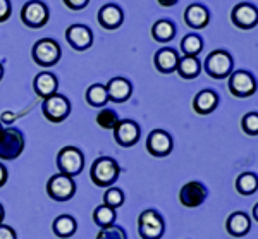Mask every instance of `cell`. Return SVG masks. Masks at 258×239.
<instances>
[{
	"label": "cell",
	"instance_id": "22",
	"mask_svg": "<svg viewBox=\"0 0 258 239\" xmlns=\"http://www.w3.org/2000/svg\"><path fill=\"white\" fill-rule=\"evenodd\" d=\"M153 62H155L157 71H160L162 74H170L177 69L179 55L172 48H160L153 57Z\"/></svg>",
	"mask_w": 258,
	"mask_h": 239
},
{
	"label": "cell",
	"instance_id": "23",
	"mask_svg": "<svg viewBox=\"0 0 258 239\" xmlns=\"http://www.w3.org/2000/svg\"><path fill=\"white\" fill-rule=\"evenodd\" d=\"M176 71L182 79H195L200 74V71H202V64H200L198 57L182 55L179 57Z\"/></svg>",
	"mask_w": 258,
	"mask_h": 239
},
{
	"label": "cell",
	"instance_id": "18",
	"mask_svg": "<svg viewBox=\"0 0 258 239\" xmlns=\"http://www.w3.org/2000/svg\"><path fill=\"white\" fill-rule=\"evenodd\" d=\"M33 88H35V93L40 96V98H48V96L57 93V88H59V81H57L55 74L52 73H43L36 74L35 81H33Z\"/></svg>",
	"mask_w": 258,
	"mask_h": 239
},
{
	"label": "cell",
	"instance_id": "31",
	"mask_svg": "<svg viewBox=\"0 0 258 239\" xmlns=\"http://www.w3.org/2000/svg\"><path fill=\"white\" fill-rule=\"evenodd\" d=\"M119 123V117L115 114V110L112 108H103L97 115V124L103 129H114Z\"/></svg>",
	"mask_w": 258,
	"mask_h": 239
},
{
	"label": "cell",
	"instance_id": "38",
	"mask_svg": "<svg viewBox=\"0 0 258 239\" xmlns=\"http://www.w3.org/2000/svg\"><path fill=\"white\" fill-rule=\"evenodd\" d=\"M157 2H159L162 7H172V6H176L179 0H157Z\"/></svg>",
	"mask_w": 258,
	"mask_h": 239
},
{
	"label": "cell",
	"instance_id": "10",
	"mask_svg": "<svg viewBox=\"0 0 258 239\" xmlns=\"http://www.w3.org/2000/svg\"><path fill=\"white\" fill-rule=\"evenodd\" d=\"M47 193L50 198L55 201H68L76 195V183L73 177L59 172L48 179Z\"/></svg>",
	"mask_w": 258,
	"mask_h": 239
},
{
	"label": "cell",
	"instance_id": "25",
	"mask_svg": "<svg viewBox=\"0 0 258 239\" xmlns=\"http://www.w3.org/2000/svg\"><path fill=\"white\" fill-rule=\"evenodd\" d=\"M53 234L57 237H71L76 234V229H78V224L76 220L73 219L71 215H59L55 220H53Z\"/></svg>",
	"mask_w": 258,
	"mask_h": 239
},
{
	"label": "cell",
	"instance_id": "28",
	"mask_svg": "<svg viewBox=\"0 0 258 239\" xmlns=\"http://www.w3.org/2000/svg\"><path fill=\"white\" fill-rule=\"evenodd\" d=\"M86 102L91 107H103L109 102V95H107V88L103 85H91L86 90Z\"/></svg>",
	"mask_w": 258,
	"mask_h": 239
},
{
	"label": "cell",
	"instance_id": "37",
	"mask_svg": "<svg viewBox=\"0 0 258 239\" xmlns=\"http://www.w3.org/2000/svg\"><path fill=\"white\" fill-rule=\"evenodd\" d=\"M6 183H7V169L4 163H0V188H2Z\"/></svg>",
	"mask_w": 258,
	"mask_h": 239
},
{
	"label": "cell",
	"instance_id": "33",
	"mask_svg": "<svg viewBox=\"0 0 258 239\" xmlns=\"http://www.w3.org/2000/svg\"><path fill=\"white\" fill-rule=\"evenodd\" d=\"M97 239H127V234L120 225L112 224L109 227H103L100 229Z\"/></svg>",
	"mask_w": 258,
	"mask_h": 239
},
{
	"label": "cell",
	"instance_id": "12",
	"mask_svg": "<svg viewBox=\"0 0 258 239\" xmlns=\"http://www.w3.org/2000/svg\"><path fill=\"white\" fill-rule=\"evenodd\" d=\"M231 21L239 29H253L258 24V9L248 2H241L232 7Z\"/></svg>",
	"mask_w": 258,
	"mask_h": 239
},
{
	"label": "cell",
	"instance_id": "14",
	"mask_svg": "<svg viewBox=\"0 0 258 239\" xmlns=\"http://www.w3.org/2000/svg\"><path fill=\"white\" fill-rule=\"evenodd\" d=\"M140 134H141V129L138 123H135V121H131V119L119 121L117 126L114 128L115 141H117L120 146H124V148H129V146H135L138 143Z\"/></svg>",
	"mask_w": 258,
	"mask_h": 239
},
{
	"label": "cell",
	"instance_id": "6",
	"mask_svg": "<svg viewBox=\"0 0 258 239\" xmlns=\"http://www.w3.org/2000/svg\"><path fill=\"white\" fill-rule=\"evenodd\" d=\"M33 61L41 67H50L55 66L62 57L60 45L52 38H43L38 40L33 47Z\"/></svg>",
	"mask_w": 258,
	"mask_h": 239
},
{
	"label": "cell",
	"instance_id": "1",
	"mask_svg": "<svg viewBox=\"0 0 258 239\" xmlns=\"http://www.w3.org/2000/svg\"><path fill=\"white\" fill-rule=\"evenodd\" d=\"M120 167L119 163L110 157H100L93 162L90 170L91 181L98 188H109L119 179Z\"/></svg>",
	"mask_w": 258,
	"mask_h": 239
},
{
	"label": "cell",
	"instance_id": "4",
	"mask_svg": "<svg viewBox=\"0 0 258 239\" xmlns=\"http://www.w3.org/2000/svg\"><path fill=\"white\" fill-rule=\"evenodd\" d=\"M24 150L23 133L16 128H6L0 133V158L16 160Z\"/></svg>",
	"mask_w": 258,
	"mask_h": 239
},
{
	"label": "cell",
	"instance_id": "2",
	"mask_svg": "<svg viewBox=\"0 0 258 239\" xmlns=\"http://www.w3.org/2000/svg\"><path fill=\"white\" fill-rule=\"evenodd\" d=\"M232 69H234V61H232L231 53L226 52V50H214L205 58V71L214 79L229 78L232 74Z\"/></svg>",
	"mask_w": 258,
	"mask_h": 239
},
{
	"label": "cell",
	"instance_id": "40",
	"mask_svg": "<svg viewBox=\"0 0 258 239\" xmlns=\"http://www.w3.org/2000/svg\"><path fill=\"white\" fill-rule=\"evenodd\" d=\"M4 217H6V212H4V207H2V205H0V224H2Z\"/></svg>",
	"mask_w": 258,
	"mask_h": 239
},
{
	"label": "cell",
	"instance_id": "34",
	"mask_svg": "<svg viewBox=\"0 0 258 239\" xmlns=\"http://www.w3.org/2000/svg\"><path fill=\"white\" fill-rule=\"evenodd\" d=\"M66 7L71 11H81L90 4V0H64Z\"/></svg>",
	"mask_w": 258,
	"mask_h": 239
},
{
	"label": "cell",
	"instance_id": "30",
	"mask_svg": "<svg viewBox=\"0 0 258 239\" xmlns=\"http://www.w3.org/2000/svg\"><path fill=\"white\" fill-rule=\"evenodd\" d=\"M124 200H126V196H124L122 190H119V188H109V190L105 191V195H103V205L114 208V210L122 207Z\"/></svg>",
	"mask_w": 258,
	"mask_h": 239
},
{
	"label": "cell",
	"instance_id": "3",
	"mask_svg": "<svg viewBox=\"0 0 258 239\" xmlns=\"http://www.w3.org/2000/svg\"><path fill=\"white\" fill-rule=\"evenodd\" d=\"M138 232L141 239H160L165 232V222L157 210L141 212L138 217Z\"/></svg>",
	"mask_w": 258,
	"mask_h": 239
},
{
	"label": "cell",
	"instance_id": "41",
	"mask_svg": "<svg viewBox=\"0 0 258 239\" xmlns=\"http://www.w3.org/2000/svg\"><path fill=\"white\" fill-rule=\"evenodd\" d=\"M2 76H4V66L0 64V79H2Z\"/></svg>",
	"mask_w": 258,
	"mask_h": 239
},
{
	"label": "cell",
	"instance_id": "36",
	"mask_svg": "<svg viewBox=\"0 0 258 239\" xmlns=\"http://www.w3.org/2000/svg\"><path fill=\"white\" fill-rule=\"evenodd\" d=\"M0 239H18V234L11 225L0 224Z\"/></svg>",
	"mask_w": 258,
	"mask_h": 239
},
{
	"label": "cell",
	"instance_id": "32",
	"mask_svg": "<svg viewBox=\"0 0 258 239\" xmlns=\"http://www.w3.org/2000/svg\"><path fill=\"white\" fill-rule=\"evenodd\" d=\"M241 129L248 136H258V112H248L241 119Z\"/></svg>",
	"mask_w": 258,
	"mask_h": 239
},
{
	"label": "cell",
	"instance_id": "21",
	"mask_svg": "<svg viewBox=\"0 0 258 239\" xmlns=\"http://www.w3.org/2000/svg\"><path fill=\"white\" fill-rule=\"evenodd\" d=\"M107 95H109V100L115 103H122L131 96L133 93V86L127 79L124 78H112L109 83H107Z\"/></svg>",
	"mask_w": 258,
	"mask_h": 239
},
{
	"label": "cell",
	"instance_id": "20",
	"mask_svg": "<svg viewBox=\"0 0 258 239\" xmlns=\"http://www.w3.org/2000/svg\"><path fill=\"white\" fill-rule=\"evenodd\" d=\"M219 105V95L214 90H202L193 100V110L200 115H209Z\"/></svg>",
	"mask_w": 258,
	"mask_h": 239
},
{
	"label": "cell",
	"instance_id": "11",
	"mask_svg": "<svg viewBox=\"0 0 258 239\" xmlns=\"http://www.w3.org/2000/svg\"><path fill=\"white\" fill-rule=\"evenodd\" d=\"M207 195L209 191H207L205 184L200 181H189L179 190V201L186 208H197L207 200Z\"/></svg>",
	"mask_w": 258,
	"mask_h": 239
},
{
	"label": "cell",
	"instance_id": "35",
	"mask_svg": "<svg viewBox=\"0 0 258 239\" xmlns=\"http://www.w3.org/2000/svg\"><path fill=\"white\" fill-rule=\"evenodd\" d=\"M11 18V2L9 0H0V23Z\"/></svg>",
	"mask_w": 258,
	"mask_h": 239
},
{
	"label": "cell",
	"instance_id": "24",
	"mask_svg": "<svg viewBox=\"0 0 258 239\" xmlns=\"http://www.w3.org/2000/svg\"><path fill=\"white\" fill-rule=\"evenodd\" d=\"M152 36L155 38V41L167 43V41H170L176 36V26H174L172 21L160 19L152 26Z\"/></svg>",
	"mask_w": 258,
	"mask_h": 239
},
{
	"label": "cell",
	"instance_id": "8",
	"mask_svg": "<svg viewBox=\"0 0 258 239\" xmlns=\"http://www.w3.org/2000/svg\"><path fill=\"white\" fill-rule=\"evenodd\" d=\"M41 112H43L47 121H50V123H53V124H59L62 121L68 119V115L71 112V102L64 95L55 93L43 100Z\"/></svg>",
	"mask_w": 258,
	"mask_h": 239
},
{
	"label": "cell",
	"instance_id": "15",
	"mask_svg": "<svg viewBox=\"0 0 258 239\" xmlns=\"http://www.w3.org/2000/svg\"><path fill=\"white\" fill-rule=\"evenodd\" d=\"M66 40L74 50L83 52V50L90 48L91 43H93V33L85 24H73L66 31Z\"/></svg>",
	"mask_w": 258,
	"mask_h": 239
},
{
	"label": "cell",
	"instance_id": "42",
	"mask_svg": "<svg viewBox=\"0 0 258 239\" xmlns=\"http://www.w3.org/2000/svg\"><path fill=\"white\" fill-rule=\"evenodd\" d=\"M4 131V126H2V123H0V133H2Z\"/></svg>",
	"mask_w": 258,
	"mask_h": 239
},
{
	"label": "cell",
	"instance_id": "7",
	"mask_svg": "<svg viewBox=\"0 0 258 239\" xmlns=\"http://www.w3.org/2000/svg\"><path fill=\"white\" fill-rule=\"evenodd\" d=\"M227 86L232 96H236V98H248V96L255 95L256 79L248 71L238 69L229 76Z\"/></svg>",
	"mask_w": 258,
	"mask_h": 239
},
{
	"label": "cell",
	"instance_id": "13",
	"mask_svg": "<svg viewBox=\"0 0 258 239\" xmlns=\"http://www.w3.org/2000/svg\"><path fill=\"white\" fill-rule=\"evenodd\" d=\"M172 136L164 129H155L147 138V150L153 157H167L172 152Z\"/></svg>",
	"mask_w": 258,
	"mask_h": 239
},
{
	"label": "cell",
	"instance_id": "9",
	"mask_svg": "<svg viewBox=\"0 0 258 239\" xmlns=\"http://www.w3.org/2000/svg\"><path fill=\"white\" fill-rule=\"evenodd\" d=\"M50 12L48 7L45 6L41 0H31V2H26L24 7L21 9V21H23L24 26L38 29L41 26L48 23Z\"/></svg>",
	"mask_w": 258,
	"mask_h": 239
},
{
	"label": "cell",
	"instance_id": "27",
	"mask_svg": "<svg viewBox=\"0 0 258 239\" xmlns=\"http://www.w3.org/2000/svg\"><path fill=\"white\" fill-rule=\"evenodd\" d=\"M115 219H117V213H115L114 208L107 207V205H100L93 212V220L100 229L109 227V225L114 224Z\"/></svg>",
	"mask_w": 258,
	"mask_h": 239
},
{
	"label": "cell",
	"instance_id": "26",
	"mask_svg": "<svg viewBox=\"0 0 258 239\" xmlns=\"http://www.w3.org/2000/svg\"><path fill=\"white\" fill-rule=\"evenodd\" d=\"M236 190L243 196L255 195L258 190V175L253 172H243L241 175H238V179H236Z\"/></svg>",
	"mask_w": 258,
	"mask_h": 239
},
{
	"label": "cell",
	"instance_id": "29",
	"mask_svg": "<svg viewBox=\"0 0 258 239\" xmlns=\"http://www.w3.org/2000/svg\"><path fill=\"white\" fill-rule=\"evenodd\" d=\"M181 50L184 55L198 57V53L203 50V40L198 35H186L181 40Z\"/></svg>",
	"mask_w": 258,
	"mask_h": 239
},
{
	"label": "cell",
	"instance_id": "5",
	"mask_svg": "<svg viewBox=\"0 0 258 239\" xmlns=\"http://www.w3.org/2000/svg\"><path fill=\"white\" fill-rule=\"evenodd\" d=\"M57 167H59L60 174L74 177L85 167V155L76 146H64L57 155Z\"/></svg>",
	"mask_w": 258,
	"mask_h": 239
},
{
	"label": "cell",
	"instance_id": "17",
	"mask_svg": "<svg viewBox=\"0 0 258 239\" xmlns=\"http://www.w3.org/2000/svg\"><path fill=\"white\" fill-rule=\"evenodd\" d=\"M184 21L189 28L193 29H203L210 23V12L205 6L200 4H191L184 11Z\"/></svg>",
	"mask_w": 258,
	"mask_h": 239
},
{
	"label": "cell",
	"instance_id": "16",
	"mask_svg": "<svg viewBox=\"0 0 258 239\" xmlns=\"http://www.w3.org/2000/svg\"><path fill=\"white\" fill-rule=\"evenodd\" d=\"M251 229V219L244 212H232L226 220V230L232 237L246 236Z\"/></svg>",
	"mask_w": 258,
	"mask_h": 239
},
{
	"label": "cell",
	"instance_id": "19",
	"mask_svg": "<svg viewBox=\"0 0 258 239\" xmlns=\"http://www.w3.org/2000/svg\"><path fill=\"white\" fill-rule=\"evenodd\" d=\"M124 21V12L115 4H107L98 11V23L105 29H117Z\"/></svg>",
	"mask_w": 258,
	"mask_h": 239
},
{
	"label": "cell",
	"instance_id": "39",
	"mask_svg": "<svg viewBox=\"0 0 258 239\" xmlns=\"http://www.w3.org/2000/svg\"><path fill=\"white\" fill-rule=\"evenodd\" d=\"M253 219L258 222V203L255 205V207H253Z\"/></svg>",
	"mask_w": 258,
	"mask_h": 239
}]
</instances>
